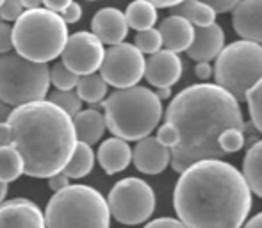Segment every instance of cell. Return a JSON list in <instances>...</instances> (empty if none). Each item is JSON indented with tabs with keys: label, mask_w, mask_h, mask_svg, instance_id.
<instances>
[{
	"label": "cell",
	"mask_w": 262,
	"mask_h": 228,
	"mask_svg": "<svg viewBox=\"0 0 262 228\" xmlns=\"http://www.w3.org/2000/svg\"><path fill=\"white\" fill-rule=\"evenodd\" d=\"M90 2H97V0H90Z\"/></svg>",
	"instance_id": "obj_49"
},
{
	"label": "cell",
	"mask_w": 262,
	"mask_h": 228,
	"mask_svg": "<svg viewBox=\"0 0 262 228\" xmlns=\"http://www.w3.org/2000/svg\"><path fill=\"white\" fill-rule=\"evenodd\" d=\"M241 228H262V212L257 216H253V218L250 219V221H246V225Z\"/></svg>",
	"instance_id": "obj_43"
},
{
	"label": "cell",
	"mask_w": 262,
	"mask_h": 228,
	"mask_svg": "<svg viewBox=\"0 0 262 228\" xmlns=\"http://www.w3.org/2000/svg\"><path fill=\"white\" fill-rule=\"evenodd\" d=\"M159 32H161L162 47L169 52H184L191 45L194 38V27L182 16L169 14L159 24Z\"/></svg>",
	"instance_id": "obj_18"
},
{
	"label": "cell",
	"mask_w": 262,
	"mask_h": 228,
	"mask_svg": "<svg viewBox=\"0 0 262 228\" xmlns=\"http://www.w3.org/2000/svg\"><path fill=\"white\" fill-rule=\"evenodd\" d=\"M217 143H220V148L225 153H235L245 146V132L239 130V128H227L220 134Z\"/></svg>",
	"instance_id": "obj_31"
},
{
	"label": "cell",
	"mask_w": 262,
	"mask_h": 228,
	"mask_svg": "<svg viewBox=\"0 0 262 228\" xmlns=\"http://www.w3.org/2000/svg\"><path fill=\"white\" fill-rule=\"evenodd\" d=\"M93 166H95V153L91 150V145L77 141L72 157H70L68 163L64 164V168L61 171L68 178H82V176L90 175L93 171Z\"/></svg>",
	"instance_id": "obj_22"
},
{
	"label": "cell",
	"mask_w": 262,
	"mask_h": 228,
	"mask_svg": "<svg viewBox=\"0 0 262 228\" xmlns=\"http://www.w3.org/2000/svg\"><path fill=\"white\" fill-rule=\"evenodd\" d=\"M49 100L52 104L59 105L66 114L70 116H75L77 112L82 109V100L79 98L77 91L73 89H55L54 93H50Z\"/></svg>",
	"instance_id": "obj_27"
},
{
	"label": "cell",
	"mask_w": 262,
	"mask_h": 228,
	"mask_svg": "<svg viewBox=\"0 0 262 228\" xmlns=\"http://www.w3.org/2000/svg\"><path fill=\"white\" fill-rule=\"evenodd\" d=\"M243 176L250 191L262 198V139L253 143L246 152V157L243 161Z\"/></svg>",
	"instance_id": "obj_23"
},
{
	"label": "cell",
	"mask_w": 262,
	"mask_h": 228,
	"mask_svg": "<svg viewBox=\"0 0 262 228\" xmlns=\"http://www.w3.org/2000/svg\"><path fill=\"white\" fill-rule=\"evenodd\" d=\"M194 72H196V77L202 80H209L210 77H212V66L209 64L207 61H200L196 64V68H194Z\"/></svg>",
	"instance_id": "obj_39"
},
{
	"label": "cell",
	"mask_w": 262,
	"mask_h": 228,
	"mask_svg": "<svg viewBox=\"0 0 262 228\" xmlns=\"http://www.w3.org/2000/svg\"><path fill=\"white\" fill-rule=\"evenodd\" d=\"M157 139L162 143L164 146H168L169 150L173 148V146L179 143V132H177V128L173 127L171 123H168V121H164V123L159 127L157 130Z\"/></svg>",
	"instance_id": "obj_33"
},
{
	"label": "cell",
	"mask_w": 262,
	"mask_h": 228,
	"mask_svg": "<svg viewBox=\"0 0 262 228\" xmlns=\"http://www.w3.org/2000/svg\"><path fill=\"white\" fill-rule=\"evenodd\" d=\"M24 175V159L13 145L0 146V182H13Z\"/></svg>",
	"instance_id": "obj_26"
},
{
	"label": "cell",
	"mask_w": 262,
	"mask_h": 228,
	"mask_svg": "<svg viewBox=\"0 0 262 228\" xmlns=\"http://www.w3.org/2000/svg\"><path fill=\"white\" fill-rule=\"evenodd\" d=\"M156 95H157L159 98H161V100H164V98L171 97V89H169V87H157Z\"/></svg>",
	"instance_id": "obj_46"
},
{
	"label": "cell",
	"mask_w": 262,
	"mask_h": 228,
	"mask_svg": "<svg viewBox=\"0 0 262 228\" xmlns=\"http://www.w3.org/2000/svg\"><path fill=\"white\" fill-rule=\"evenodd\" d=\"M11 145V127L7 121H0V146Z\"/></svg>",
	"instance_id": "obj_41"
},
{
	"label": "cell",
	"mask_w": 262,
	"mask_h": 228,
	"mask_svg": "<svg viewBox=\"0 0 262 228\" xmlns=\"http://www.w3.org/2000/svg\"><path fill=\"white\" fill-rule=\"evenodd\" d=\"M98 163H100L102 170L107 175H114V173L123 171L125 168L130 164L132 161V150L128 143L121 138H111L100 145L97 152Z\"/></svg>",
	"instance_id": "obj_19"
},
{
	"label": "cell",
	"mask_w": 262,
	"mask_h": 228,
	"mask_svg": "<svg viewBox=\"0 0 262 228\" xmlns=\"http://www.w3.org/2000/svg\"><path fill=\"white\" fill-rule=\"evenodd\" d=\"M107 207L121 225H141L156 211V193L145 180L128 176L113 186Z\"/></svg>",
	"instance_id": "obj_9"
},
{
	"label": "cell",
	"mask_w": 262,
	"mask_h": 228,
	"mask_svg": "<svg viewBox=\"0 0 262 228\" xmlns=\"http://www.w3.org/2000/svg\"><path fill=\"white\" fill-rule=\"evenodd\" d=\"M13 49V27L0 20V54H7Z\"/></svg>",
	"instance_id": "obj_34"
},
{
	"label": "cell",
	"mask_w": 262,
	"mask_h": 228,
	"mask_svg": "<svg viewBox=\"0 0 262 228\" xmlns=\"http://www.w3.org/2000/svg\"><path fill=\"white\" fill-rule=\"evenodd\" d=\"M0 228H47L41 209L31 200H16L0 203Z\"/></svg>",
	"instance_id": "obj_13"
},
{
	"label": "cell",
	"mask_w": 262,
	"mask_h": 228,
	"mask_svg": "<svg viewBox=\"0 0 262 228\" xmlns=\"http://www.w3.org/2000/svg\"><path fill=\"white\" fill-rule=\"evenodd\" d=\"M102 107L105 128L125 141H139L150 135L162 118L161 98L138 84L111 93Z\"/></svg>",
	"instance_id": "obj_4"
},
{
	"label": "cell",
	"mask_w": 262,
	"mask_h": 228,
	"mask_svg": "<svg viewBox=\"0 0 262 228\" xmlns=\"http://www.w3.org/2000/svg\"><path fill=\"white\" fill-rule=\"evenodd\" d=\"M200 2L210 6L217 14V13H228V11H232L241 0H200Z\"/></svg>",
	"instance_id": "obj_36"
},
{
	"label": "cell",
	"mask_w": 262,
	"mask_h": 228,
	"mask_svg": "<svg viewBox=\"0 0 262 228\" xmlns=\"http://www.w3.org/2000/svg\"><path fill=\"white\" fill-rule=\"evenodd\" d=\"M132 161L138 171L145 175H159L171 161V150L162 145L157 138L146 135L139 139L136 148L132 150Z\"/></svg>",
	"instance_id": "obj_14"
},
{
	"label": "cell",
	"mask_w": 262,
	"mask_h": 228,
	"mask_svg": "<svg viewBox=\"0 0 262 228\" xmlns=\"http://www.w3.org/2000/svg\"><path fill=\"white\" fill-rule=\"evenodd\" d=\"M2 4H4V0H0V6H2Z\"/></svg>",
	"instance_id": "obj_48"
},
{
	"label": "cell",
	"mask_w": 262,
	"mask_h": 228,
	"mask_svg": "<svg viewBox=\"0 0 262 228\" xmlns=\"http://www.w3.org/2000/svg\"><path fill=\"white\" fill-rule=\"evenodd\" d=\"M145 228H187L180 219H173V218H159L150 221Z\"/></svg>",
	"instance_id": "obj_37"
},
{
	"label": "cell",
	"mask_w": 262,
	"mask_h": 228,
	"mask_svg": "<svg viewBox=\"0 0 262 228\" xmlns=\"http://www.w3.org/2000/svg\"><path fill=\"white\" fill-rule=\"evenodd\" d=\"M79 75L73 73L62 61L55 62L50 68V84L55 86V89H75Z\"/></svg>",
	"instance_id": "obj_29"
},
{
	"label": "cell",
	"mask_w": 262,
	"mask_h": 228,
	"mask_svg": "<svg viewBox=\"0 0 262 228\" xmlns=\"http://www.w3.org/2000/svg\"><path fill=\"white\" fill-rule=\"evenodd\" d=\"M70 2H72V0H43V4H45L47 9L54 11V13H61V11L64 9Z\"/></svg>",
	"instance_id": "obj_40"
},
{
	"label": "cell",
	"mask_w": 262,
	"mask_h": 228,
	"mask_svg": "<svg viewBox=\"0 0 262 228\" xmlns=\"http://www.w3.org/2000/svg\"><path fill=\"white\" fill-rule=\"evenodd\" d=\"M169 9L171 14L186 18L193 27H205L216 20V11L200 0H182Z\"/></svg>",
	"instance_id": "obj_21"
},
{
	"label": "cell",
	"mask_w": 262,
	"mask_h": 228,
	"mask_svg": "<svg viewBox=\"0 0 262 228\" xmlns=\"http://www.w3.org/2000/svg\"><path fill=\"white\" fill-rule=\"evenodd\" d=\"M107 82L102 79L100 73H88L80 75L77 80V95L86 104H100L107 95Z\"/></svg>",
	"instance_id": "obj_25"
},
{
	"label": "cell",
	"mask_w": 262,
	"mask_h": 228,
	"mask_svg": "<svg viewBox=\"0 0 262 228\" xmlns=\"http://www.w3.org/2000/svg\"><path fill=\"white\" fill-rule=\"evenodd\" d=\"M182 61L179 54L169 50H157L145 61V79L154 87H171L182 77Z\"/></svg>",
	"instance_id": "obj_12"
},
{
	"label": "cell",
	"mask_w": 262,
	"mask_h": 228,
	"mask_svg": "<svg viewBox=\"0 0 262 228\" xmlns=\"http://www.w3.org/2000/svg\"><path fill=\"white\" fill-rule=\"evenodd\" d=\"M11 145L24 159V173L34 178H49L59 173L77 145L70 114L50 100H36L11 111Z\"/></svg>",
	"instance_id": "obj_3"
},
{
	"label": "cell",
	"mask_w": 262,
	"mask_h": 228,
	"mask_svg": "<svg viewBox=\"0 0 262 228\" xmlns=\"http://www.w3.org/2000/svg\"><path fill=\"white\" fill-rule=\"evenodd\" d=\"M98 70L107 86L123 89L136 86L143 79L145 57L134 45L121 41L118 45H111V49L105 50L104 61Z\"/></svg>",
	"instance_id": "obj_10"
},
{
	"label": "cell",
	"mask_w": 262,
	"mask_h": 228,
	"mask_svg": "<svg viewBox=\"0 0 262 228\" xmlns=\"http://www.w3.org/2000/svg\"><path fill=\"white\" fill-rule=\"evenodd\" d=\"M146 2H150L152 6H156L157 9H166V7L177 6V4L182 2V0H146Z\"/></svg>",
	"instance_id": "obj_42"
},
{
	"label": "cell",
	"mask_w": 262,
	"mask_h": 228,
	"mask_svg": "<svg viewBox=\"0 0 262 228\" xmlns=\"http://www.w3.org/2000/svg\"><path fill=\"white\" fill-rule=\"evenodd\" d=\"M13 109L9 107L7 104H4L2 100H0V121H7V118H9V114Z\"/></svg>",
	"instance_id": "obj_45"
},
{
	"label": "cell",
	"mask_w": 262,
	"mask_h": 228,
	"mask_svg": "<svg viewBox=\"0 0 262 228\" xmlns=\"http://www.w3.org/2000/svg\"><path fill=\"white\" fill-rule=\"evenodd\" d=\"M59 16L62 18V21H64L66 25L68 24H77V21L82 18V7H80V4L77 2H70L68 6L64 7V9L59 13Z\"/></svg>",
	"instance_id": "obj_35"
},
{
	"label": "cell",
	"mask_w": 262,
	"mask_h": 228,
	"mask_svg": "<svg viewBox=\"0 0 262 228\" xmlns=\"http://www.w3.org/2000/svg\"><path fill=\"white\" fill-rule=\"evenodd\" d=\"M166 121L179 132L169 161L173 171L179 173L198 161L227 155L217 143L223 130L245 132L239 102L217 84H194L175 95L166 109Z\"/></svg>",
	"instance_id": "obj_1"
},
{
	"label": "cell",
	"mask_w": 262,
	"mask_h": 228,
	"mask_svg": "<svg viewBox=\"0 0 262 228\" xmlns=\"http://www.w3.org/2000/svg\"><path fill=\"white\" fill-rule=\"evenodd\" d=\"M73 120V128H75L77 141L95 145L102 139L105 132V120L104 114L98 112L97 109H80Z\"/></svg>",
	"instance_id": "obj_20"
},
{
	"label": "cell",
	"mask_w": 262,
	"mask_h": 228,
	"mask_svg": "<svg viewBox=\"0 0 262 228\" xmlns=\"http://www.w3.org/2000/svg\"><path fill=\"white\" fill-rule=\"evenodd\" d=\"M212 75L217 86L237 102H245L250 87L262 79V45L241 39L223 47L216 57Z\"/></svg>",
	"instance_id": "obj_8"
},
{
	"label": "cell",
	"mask_w": 262,
	"mask_h": 228,
	"mask_svg": "<svg viewBox=\"0 0 262 228\" xmlns=\"http://www.w3.org/2000/svg\"><path fill=\"white\" fill-rule=\"evenodd\" d=\"M225 47V32L216 21L205 25V27H194V38L187 47V57L193 61H207L217 57L221 49Z\"/></svg>",
	"instance_id": "obj_17"
},
{
	"label": "cell",
	"mask_w": 262,
	"mask_h": 228,
	"mask_svg": "<svg viewBox=\"0 0 262 228\" xmlns=\"http://www.w3.org/2000/svg\"><path fill=\"white\" fill-rule=\"evenodd\" d=\"M123 14L128 29H134V31L152 29L157 21V7L152 6L150 2H146V0H134V2H130Z\"/></svg>",
	"instance_id": "obj_24"
},
{
	"label": "cell",
	"mask_w": 262,
	"mask_h": 228,
	"mask_svg": "<svg viewBox=\"0 0 262 228\" xmlns=\"http://www.w3.org/2000/svg\"><path fill=\"white\" fill-rule=\"evenodd\" d=\"M50 89V68L20 54H0V100L9 107L43 100Z\"/></svg>",
	"instance_id": "obj_7"
},
{
	"label": "cell",
	"mask_w": 262,
	"mask_h": 228,
	"mask_svg": "<svg viewBox=\"0 0 262 228\" xmlns=\"http://www.w3.org/2000/svg\"><path fill=\"white\" fill-rule=\"evenodd\" d=\"M91 31L104 45H118L128 34L125 14L116 7H104L97 11L91 20Z\"/></svg>",
	"instance_id": "obj_16"
},
{
	"label": "cell",
	"mask_w": 262,
	"mask_h": 228,
	"mask_svg": "<svg viewBox=\"0 0 262 228\" xmlns=\"http://www.w3.org/2000/svg\"><path fill=\"white\" fill-rule=\"evenodd\" d=\"M6 196H7V184L0 182V203L6 200Z\"/></svg>",
	"instance_id": "obj_47"
},
{
	"label": "cell",
	"mask_w": 262,
	"mask_h": 228,
	"mask_svg": "<svg viewBox=\"0 0 262 228\" xmlns=\"http://www.w3.org/2000/svg\"><path fill=\"white\" fill-rule=\"evenodd\" d=\"M173 207L187 228H241L252 209V191L237 168L205 159L180 171Z\"/></svg>",
	"instance_id": "obj_2"
},
{
	"label": "cell",
	"mask_w": 262,
	"mask_h": 228,
	"mask_svg": "<svg viewBox=\"0 0 262 228\" xmlns=\"http://www.w3.org/2000/svg\"><path fill=\"white\" fill-rule=\"evenodd\" d=\"M68 39V25L59 13L38 7L25 9L14 20L13 49L21 57L36 62H50L61 56Z\"/></svg>",
	"instance_id": "obj_5"
},
{
	"label": "cell",
	"mask_w": 262,
	"mask_h": 228,
	"mask_svg": "<svg viewBox=\"0 0 262 228\" xmlns=\"http://www.w3.org/2000/svg\"><path fill=\"white\" fill-rule=\"evenodd\" d=\"M66 186H70V178L64 175L62 171H59V173H54V175H50L49 176V187L54 191H61V189H64Z\"/></svg>",
	"instance_id": "obj_38"
},
{
	"label": "cell",
	"mask_w": 262,
	"mask_h": 228,
	"mask_svg": "<svg viewBox=\"0 0 262 228\" xmlns=\"http://www.w3.org/2000/svg\"><path fill=\"white\" fill-rule=\"evenodd\" d=\"M21 13H24V6L20 0H4V4L0 6V20L4 21H14Z\"/></svg>",
	"instance_id": "obj_32"
},
{
	"label": "cell",
	"mask_w": 262,
	"mask_h": 228,
	"mask_svg": "<svg viewBox=\"0 0 262 228\" xmlns=\"http://www.w3.org/2000/svg\"><path fill=\"white\" fill-rule=\"evenodd\" d=\"M134 47L141 54L157 52V50H161V47H162L161 32L154 27L145 29V31H138V34H136V38H134Z\"/></svg>",
	"instance_id": "obj_30"
},
{
	"label": "cell",
	"mask_w": 262,
	"mask_h": 228,
	"mask_svg": "<svg viewBox=\"0 0 262 228\" xmlns=\"http://www.w3.org/2000/svg\"><path fill=\"white\" fill-rule=\"evenodd\" d=\"M104 43L93 32L86 31L68 36L64 49L61 52L62 62L66 64V68H70L79 77L98 72L102 61H104Z\"/></svg>",
	"instance_id": "obj_11"
},
{
	"label": "cell",
	"mask_w": 262,
	"mask_h": 228,
	"mask_svg": "<svg viewBox=\"0 0 262 228\" xmlns=\"http://www.w3.org/2000/svg\"><path fill=\"white\" fill-rule=\"evenodd\" d=\"M20 2L24 9H38V7H41L43 0H20Z\"/></svg>",
	"instance_id": "obj_44"
},
{
	"label": "cell",
	"mask_w": 262,
	"mask_h": 228,
	"mask_svg": "<svg viewBox=\"0 0 262 228\" xmlns=\"http://www.w3.org/2000/svg\"><path fill=\"white\" fill-rule=\"evenodd\" d=\"M107 200L90 186H66L55 191L45 212L47 228H109Z\"/></svg>",
	"instance_id": "obj_6"
},
{
	"label": "cell",
	"mask_w": 262,
	"mask_h": 228,
	"mask_svg": "<svg viewBox=\"0 0 262 228\" xmlns=\"http://www.w3.org/2000/svg\"><path fill=\"white\" fill-rule=\"evenodd\" d=\"M245 102L248 104V111L253 127H255L257 132L262 134V79L255 86L250 87L248 93H246Z\"/></svg>",
	"instance_id": "obj_28"
},
{
	"label": "cell",
	"mask_w": 262,
	"mask_h": 228,
	"mask_svg": "<svg viewBox=\"0 0 262 228\" xmlns=\"http://www.w3.org/2000/svg\"><path fill=\"white\" fill-rule=\"evenodd\" d=\"M232 27L243 39L262 43V0H241L232 9Z\"/></svg>",
	"instance_id": "obj_15"
}]
</instances>
